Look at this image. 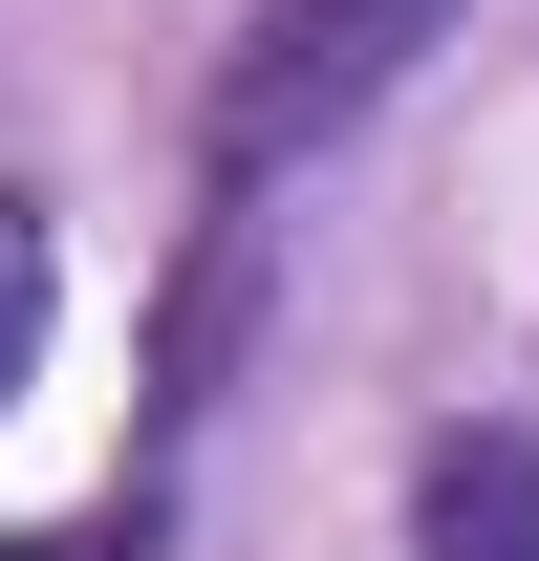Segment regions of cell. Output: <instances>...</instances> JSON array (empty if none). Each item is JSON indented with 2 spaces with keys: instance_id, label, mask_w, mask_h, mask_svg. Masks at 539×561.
Listing matches in <instances>:
<instances>
[{
  "instance_id": "cell-1",
  "label": "cell",
  "mask_w": 539,
  "mask_h": 561,
  "mask_svg": "<svg viewBox=\"0 0 539 561\" xmlns=\"http://www.w3.org/2000/svg\"><path fill=\"white\" fill-rule=\"evenodd\" d=\"M474 0H238V44H216V108H195V173L216 195H280L302 151H345L389 108L432 44H454Z\"/></svg>"
},
{
  "instance_id": "cell-2",
  "label": "cell",
  "mask_w": 539,
  "mask_h": 561,
  "mask_svg": "<svg viewBox=\"0 0 539 561\" xmlns=\"http://www.w3.org/2000/svg\"><path fill=\"white\" fill-rule=\"evenodd\" d=\"M410 561H539V432L454 411L432 454H410Z\"/></svg>"
},
{
  "instance_id": "cell-3",
  "label": "cell",
  "mask_w": 539,
  "mask_h": 561,
  "mask_svg": "<svg viewBox=\"0 0 539 561\" xmlns=\"http://www.w3.org/2000/svg\"><path fill=\"white\" fill-rule=\"evenodd\" d=\"M238 324H260V195H216V216H195V280H173V324H151V411H173V432L216 411Z\"/></svg>"
},
{
  "instance_id": "cell-4",
  "label": "cell",
  "mask_w": 539,
  "mask_h": 561,
  "mask_svg": "<svg viewBox=\"0 0 539 561\" xmlns=\"http://www.w3.org/2000/svg\"><path fill=\"white\" fill-rule=\"evenodd\" d=\"M44 324H66V238H44V195H0V411H22Z\"/></svg>"
},
{
  "instance_id": "cell-5",
  "label": "cell",
  "mask_w": 539,
  "mask_h": 561,
  "mask_svg": "<svg viewBox=\"0 0 539 561\" xmlns=\"http://www.w3.org/2000/svg\"><path fill=\"white\" fill-rule=\"evenodd\" d=\"M151 540H173V496L130 476V496H87V518H44V540H0V561H151Z\"/></svg>"
}]
</instances>
